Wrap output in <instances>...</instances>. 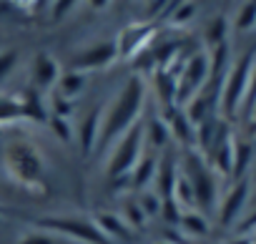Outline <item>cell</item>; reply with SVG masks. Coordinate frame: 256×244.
Returning a JSON list of instances; mask_svg holds the SVG:
<instances>
[{
    "mask_svg": "<svg viewBox=\"0 0 256 244\" xmlns=\"http://www.w3.org/2000/svg\"><path fill=\"white\" fill-rule=\"evenodd\" d=\"M146 106V81L136 73L131 76L120 93L113 96V101L108 106H103V116H100V134H98V151H110L113 144L141 121Z\"/></svg>",
    "mask_w": 256,
    "mask_h": 244,
    "instance_id": "1",
    "label": "cell"
},
{
    "mask_svg": "<svg viewBox=\"0 0 256 244\" xmlns=\"http://www.w3.org/2000/svg\"><path fill=\"white\" fill-rule=\"evenodd\" d=\"M186 181L191 184L194 191V204L196 211H214L216 201H218V176L214 174V169L206 164V159L196 151V149H184L181 156V169H178Z\"/></svg>",
    "mask_w": 256,
    "mask_h": 244,
    "instance_id": "2",
    "label": "cell"
},
{
    "mask_svg": "<svg viewBox=\"0 0 256 244\" xmlns=\"http://www.w3.org/2000/svg\"><path fill=\"white\" fill-rule=\"evenodd\" d=\"M3 166L10 174L13 181H18L26 189H36L43 184V174H46V164L40 151L30 144V141H10L6 144L3 151Z\"/></svg>",
    "mask_w": 256,
    "mask_h": 244,
    "instance_id": "3",
    "label": "cell"
},
{
    "mask_svg": "<svg viewBox=\"0 0 256 244\" xmlns=\"http://www.w3.org/2000/svg\"><path fill=\"white\" fill-rule=\"evenodd\" d=\"M146 154V136H144V124L138 121L136 126L128 129L108 151V161H106V176L113 179H123L134 171V166L141 161V156Z\"/></svg>",
    "mask_w": 256,
    "mask_h": 244,
    "instance_id": "4",
    "label": "cell"
},
{
    "mask_svg": "<svg viewBox=\"0 0 256 244\" xmlns=\"http://www.w3.org/2000/svg\"><path fill=\"white\" fill-rule=\"evenodd\" d=\"M254 63H256V48L246 51V53L231 66V71L226 73L224 88H221V103H218L224 118H234V116L238 113V108L244 106L246 93H248V83H251Z\"/></svg>",
    "mask_w": 256,
    "mask_h": 244,
    "instance_id": "5",
    "label": "cell"
},
{
    "mask_svg": "<svg viewBox=\"0 0 256 244\" xmlns=\"http://www.w3.org/2000/svg\"><path fill=\"white\" fill-rule=\"evenodd\" d=\"M38 226L60 234L73 244H110L103 236V231L96 226V221L88 216H43Z\"/></svg>",
    "mask_w": 256,
    "mask_h": 244,
    "instance_id": "6",
    "label": "cell"
},
{
    "mask_svg": "<svg viewBox=\"0 0 256 244\" xmlns=\"http://www.w3.org/2000/svg\"><path fill=\"white\" fill-rule=\"evenodd\" d=\"M208 73H211V58L206 51H198L194 53L191 58H186L181 73H178V88H176V106H186L208 81Z\"/></svg>",
    "mask_w": 256,
    "mask_h": 244,
    "instance_id": "7",
    "label": "cell"
},
{
    "mask_svg": "<svg viewBox=\"0 0 256 244\" xmlns=\"http://www.w3.org/2000/svg\"><path fill=\"white\" fill-rule=\"evenodd\" d=\"M234 144H236V139H234V134H231L228 124H226V118H224L221 126H218V134H216V139H214V144H211V149L204 154L206 164L214 169L216 176H231Z\"/></svg>",
    "mask_w": 256,
    "mask_h": 244,
    "instance_id": "8",
    "label": "cell"
},
{
    "mask_svg": "<svg viewBox=\"0 0 256 244\" xmlns=\"http://www.w3.org/2000/svg\"><path fill=\"white\" fill-rule=\"evenodd\" d=\"M116 61H118V46H116V41H100V43H93L86 51H80L78 56H73L70 71H76V73L103 71V68H108Z\"/></svg>",
    "mask_w": 256,
    "mask_h": 244,
    "instance_id": "9",
    "label": "cell"
},
{
    "mask_svg": "<svg viewBox=\"0 0 256 244\" xmlns=\"http://www.w3.org/2000/svg\"><path fill=\"white\" fill-rule=\"evenodd\" d=\"M154 36H156V31H154V26H148V23H131V26H126V28L120 31V36L116 38L118 58H126V61L138 58L144 51H148Z\"/></svg>",
    "mask_w": 256,
    "mask_h": 244,
    "instance_id": "10",
    "label": "cell"
},
{
    "mask_svg": "<svg viewBox=\"0 0 256 244\" xmlns=\"http://www.w3.org/2000/svg\"><path fill=\"white\" fill-rule=\"evenodd\" d=\"M248 194H251V181H248V176L238 179V181L228 189V194H226L224 201L218 204V224H221V226H234V224L238 221V216H241V211H244V206H246V201H248Z\"/></svg>",
    "mask_w": 256,
    "mask_h": 244,
    "instance_id": "11",
    "label": "cell"
},
{
    "mask_svg": "<svg viewBox=\"0 0 256 244\" xmlns=\"http://www.w3.org/2000/svg\"><path fill=\"white\" fill-rule=\"evenodd\" d=\"M164 121H166L168 134H171V139H174L176 144H181L184 149H194V146H196V129H194L191 121L186 118V113H184L181 106L166 108Z\"/></svg>",
    "mask_w": 256,
    "mask_h": 244,
    "instance_id": "12",
    "label": "cell"
},
{
    "mask_svg": "<svg viewBox=\"0 0 256 244\" xmlns=\"http://www.w3.org/2000/svg\"><path fill=\"white\" fill-rule=\"evenodd\" d=\"M178 161L174 154L164 151V156L158 159V166H156V176H154V184H156V194L161 199H171L174 196V189H176V181H178Z\"/></svg>",
    "mask_w": 256,
    "mask_h": 244,
    "instance_id": "13",
    "label": "cell"
},
{
    "mask_svg": "<svg viewBox=\"0 0 256 244\" xmlns=\"http://www.w3.org/2000/svg\"><path fill=\"white\" fill-rule=\"evenodd\" d=\"M93 221H96V226L103 231V236L110 241V244H118V241H131L134 239V229L128 226L123 219H120V214H113V211H98L96 216H93Z\"/></svg>",
    "mask_w": 256,
    "mask_h": 244,
    "instance_id": "14",
    "label": "cell"
},
{
    "mask_svg": "<svg viewBox=\"0 0 256 244\" xmlns=\"http://www.w3.org/2000/svg\"><path fill=\"white\" fill-rule=\"evenodd\" d=\"M100 116L103 111L96 106L80 124H78V131H76V139H78V149H80V156H90L98 146V134H100Z\"/></svg>",
    "mask_w": 256,
    "mask_h": 244,
    "instance_id": "15",
    "label": "cell"
},
{
    "mask_svg": "<svg viewBox=\"0 0 256 244\" xmlns=\"http://www.w3.org/2000/svg\"><path fill=\"white\" fill-rule=\"evenodd\" d=\"M156 166H158V156H156V154H144L141 161L134 166V171L128 174V189H134V191H146L148 184H154Z\"/></svg>",
    "mask_w": 256,
    "mask_h": 244,
    "instance_id": "16",
    "label": "cell"
},
{
    "mask_svg": "<svg viewBox=\"0 0 256 244\" xmlns=\"http://www.w3.org/2000/svg\"><path fill=\"white\" fill-rule=\"evenodd\" d=\"M58 78H60V66H58V61H56L50 53H38L36 61H33V81H36V86L50 88V86L58 83Z\"/></svg>",
    "mask_w": 256,
    "mask_h": 244,
    "instance_id": "17",
    "label": "cell"
},
{
    "mask_svg": "<svg viewBox=\"0 0 256 244\" xmlns=\"http://www.w3.org/2000/svg\"><path fill=\"white\" fill-rule=\"evenodd\" d=\"M144 136H146V146L154 149V151H164L171 141V134H168V126L166 121L154 116L148 124H144Z\"/></svg>",
    "mask_w": 256,
    "mask_h": 244,
    "instance_id": "18",
    "label": "cell"
},
{
    "mask_svg": "<svg viewBox=\"0 0 256 244\" xmlns=\"http://www.w3.org/2000/svg\"><path fill=\"white\" fill-rule=\"evenodd\" d=\"M20 111H23V118H30L36 124H48V108H46L38 88L26 91V96L20 98Z\"/></svg>",
    "mask_w": 256,
    "mask_h": 244,
    "instance_id": "19",
    "label": "cell"
},
{
    "mask_svg": "<svg viewBox=\"0 0 256 244\" xmlns=\"http://www.w3.org/2000/svg\"><path fill=\"white\" fill-rule=\"evenodd\" d=\"M154 81H156V93H158V98H161L164 108L176 106V88H178V78H176L168 68H158V71H156V76H154Z\"/></svg>",
    "mask_w": 256,
    "mask_h": 244,
    "instance_id": "20",
    "label": "cell"
},
{
    "mask_svg": "<svg viewBox=\"0 0 256 244\" xmlns=\"http://www.w3.org/2000/svg\"><path fill=\"white\" fill-rule=\"evenodd\" d=\"M83 88H86V73L68 71L58 78V96L70 101V103H73V98H78L83 93Z\"/></svg>",
    "mask_w": 256,
    "mask_h": 244,
    "instance_id": "21",
    "label": "cell"
},
{
    "mask_svg": "<svg viewBox=\"0 0 256 244\" xmlns=\"http://www.w3.org/2000/svg\"><path fill=\"white\" fill-rule=\"evenodd\" d=\"M254 161V146L248 141H236L234 144V166H231V176L238 181L246 176L248 166Z\"/></svg>",
    "mask_w": 256,
    "mask_h": 244,
    "instance_id": "22",
    "label": "cell"
},
{
    "mask_svg": "<svg viewBox=\"0 0 256 244\" xmlns=\"http://www.w3.org/2000/svg\"><path fill=\"white\" fill-rule=\"evenodd\" d=\"M178 226H181V231L188 234V236H206V234H208V221H206V216H204L201 211H196V209L184 211Z\"/></svg>",
    "mask_w": 256,
    "mask_h": 244,
    "instance_id": "23",
    "label": "cell"
},
{
    "mask_svg": "<svg viewBox=\"0 0 256 244\" xmlns=\"http://www.w3.org/2000/svg\"><path fill=\"white\" fill-rule=\"evenodd\" d=\"M18 244H73V241H68L66 236L53 234V231H48V229H36V231L23 234V236L18 239Z\"/></svg>",
    "mask_w": 256,
    "mask_h": 244,
    "instance_id": "24",
    "label": "cell"
},
{
    "mask_svg": "<svg viewBox=\"0 0 256 244\" xmlns=\"http://www.w3.org/2000/svg\"><path fill=\"white\" fill-rule=\"evenodd\" d=\"M120 219L131 226L134 231H138V229H144V224L148 221L146 219V214L141 211V206H138V201L136 199H131V201H126L123 204V211H120Z\"/></svg>",
    "mask_w": 256,
    "mask_h": 244,
    "instance_id": "25",
    "label": "cell"
},
{
    "mask_svg": "<svg viewBox=\"0 0 256 244\" xmlns=\"http://www.w3.org/2000/svg\"><path fill=\"white\" fill-rule=\"evenodd\" d=\"M226 36H228V21H226L224 16L214 18V21L208 23V28H206V43H208L211 48H216V46L226 43Z\"/></svg>",
    "mask_w": 256,
    "mask_h": 244,
    "instance_id": "26",
    "label": "cell"
},
{
    "mask_svg": "<svg viewBox=\"0 0 256 244\" xmlns=\"http://www.w3.org/2000/svg\"><path fill=\"white\" fill-rule=\"evenodd\" d=\"M138 206H141V211L146 214V219H154V216H158L161 214V196L154 191V189H146V191H138Z\"/></svg>",
    "mask_w": 256,
    "mask_h": 244,
    "instance_id": "27",
    "label": "cell"
},
{
    "mask_svg": "<svg viewBox=\"0 0 256 244\" xmlns=\"http://www.w3.org/2000/svg\"><path fill=\"white\" fill-rule=\"evenodd\" d=\"M18 118H23L20 101L10 96H0V124H10V121H18Z\"/></svg>",
    "mask_w": 256,
    "mask_h": 244,
    "instance_id": "28",
    "label": "cell"
},
{
    "mask_svg": "<svg viewBox=\"0 0 256 244\" xmlns=\"http://www.w3.org/2000/svg\"><path fill=\"white\" fill-rule=\"evenodd\" d=\"M236 28L238 31H251L256 28V0H246L236 16Z\"/></svg>",
    "mask_w": 256,
    "mask_h": 244,
    "instance_id": "29",
    "label": "cell"
},
{
    "mask_svg": "<svg viewBox=\"0 0 256 244\" xmlns=\"http://www.w3.org/2000/svg\"><path fill=\"white\" fill-rule=\"evenodd\" d=\"M48 126H50V131H53L63 144H70L73 136H76V131H73L70 124H68V118H58V116H53V118H48Z\"/></svg>",
    "mask_w": 256,
    "mask_h": 244,
    "instance_id": "30",
    "label": "cell"
},
{
    "mask_svg": "<svg viewBox=\"0 0 256 244\" xmlns=\"http://www.w3.org/2000/svg\"><path fill=\"white\" fill-rule=\"evenodd\" d=\"M194 16H196V6L191 3V0H184V3H181V6L174 11V16H171L168 21H171L174 26H186Z\"/></svg>",
    "mask_w": 256,
    "mask_h": 244,
    "instance_id": "31",
    "label": "cell"
},
{
    "mask_svg": "<svg viewBox=\"0 0 256 244\" xmlns=\"http://www.w3.org/2000/svg\"><path fill=\"white\" fill-rule=\"evenodd\" d=\"M80 0H53V6H50V18L53 21H63L68 13H73L78 8Z\"/></svg>",
    "mask_w": 256,
    "mask_h": 244,
    "instance_id": "32",
    "label": "cell"
},
{
    "mask_svg": "<svg viewBox=\"0 0 256 244\" xmlns=\"http://www.w3.org/2000/svg\"><path fill=\"white\" fill-rule=\"evenodd\" d=\"M181 214H184V209H181L174 199H164V201H161V216H164L168 224H176V226H178Z\"/></svg>",
    "mask_w": 256,
    "mask_h": 244,
    "instance_id": "33",
    "label": "cell"
},
{
    "mask_svg": "<svg viewBox=\"0 0 256 244\" xmlns=\"http://www.w3.org/2000/svg\"><path fill=\"white\" fill-rule=\"evenodd\" d=\"M16 63H18V53L16 51H3V53H0V83L13 73Z\"/></svg>",
    "mask_w": 256,
    "mask_h": 244,
    "instance_id": "34",
    "label": "cell"
},
{
    "mask_svg": "<svg viewBox=\"0 0 256 244\" xmlns=\"http://www.w3.org/2000/svg\"><path fill=\"white\" fill-rule=\"evenodd\" d=\"M73 106H70V101H66V98H60L58 93H56V101H53V116H58V118H68L73 111H70Z\"/></svg>",
    "mask_w": 256,
    "mask_h": 244,
    "instance_id": "35",
    "label": "cell"
},
{
    "mask_svg": "<svg viewBox=\"0 0 256 244\" xmlns=\"http://www.w3.org/2000/svg\"><path fill=\"white\" fill-rule=\"evenodd\" d=\"M256 103V63H254V71H251V83H248V93H246V101H244V108H246V116L251 113Z\"/></svg>",
    "mask_w": 256,
    "mask_h": 244,
    "instance_id": "36",
    "label": "cell"
},
{
    "mask_svg": "<svg viewBox=\"0 0 256 244\" xmlns=\"http://www.w3.org/2000/svg\"><path fill=\"white\" fill-rule=\"evenodd\" d=\"M168 3H171V0H151V3H148V18H161L166 13Z\"/></svg>",
    "mask_w": 256,
    "mask_h": 244,
    "instance_id": "37",
    "label": "cell"
},
{
    "mask_svg": "<svg viewBox=\"0 0 256 244\" xmlns=\"http://www.w3.org/2000/svg\"><path fill=\"white\" fill-rule=\"evenodd\" d=\"M248 231H256V214H254V216H248V219L238 226V234H248Z\"/></svg>",
    "mask_w": 256,
    "mask_h": 244,
    "instance_id": "38",
    "label": "cell"
},
{
    "mask_svg": "<svg viewBox=\"0 0 256 244\" xmlns=\"http://www.w3.org/2000/svg\"><path fill=\"white\" fill-rule=\"evenodd\" d=\"M108 3H110V0H88V6H90L93 11H106Z\"/></svg>",
    "mask_w": 256,
    "mask_h": 244,
    "instance_id": "39",
    "label": "cell"
},
{
    "mask_svg": "<svg viewBox=\"0 0 256 244\" xmlns=\"http://www.w3.org/2000/svg\"><path fill=\"white\" fill-rule=\"evenodd\" d=\"M248 121H251V129L256 131V103H254V108H251V113H248Z\"/></svg>",
    "mask_w": 256,
    "mask_h": 244,
    "instance_id": "40",
    "label": "cell"
},
{
    "mask_svg": "<svg viewBox=\"0 0 256 244\" xmlns=\"http://www.w3.org/2000/svg\"><path fill=\"white\" fill-rule=\"evenodd\" d=\"M16 3H18V6H23V8H30V6L36 3V0H16Z\"/></svg>",
    "mask_w": 256,
    "mask_h": 244,
    "instance_id": "41",
    "label": "cell"
},
{
    "mask_svg": "<svg viewBox=\"0 0 256 244\" xmlns=\"http://www.w3.org/2000/svg\"><path fill=\"white\" fill-rule=\"evenodd\" d=\"M158 244H171V241H158Z\"/></svg>",
    "mask_w": 256,
    "mask_h": 244,
    "instance_id": "42",
    "label": "cell"
}]
</instances>
